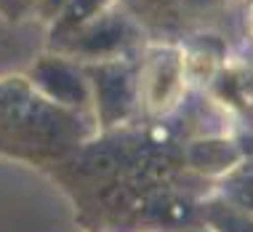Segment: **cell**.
I'll use <instances>...</instances> for the list:
<instances>
[{"mask_svg":"<svg viewBox=\"0 0 253 232\" xmlns=\"http://www.w3.org/2000/svg\"><path fill=\"white\" fill-rule=\"evenodd\" d=\"M144 91H147L152 110L157 112L170 110V104L181 93V64L173 61L170 56H163V59L152 61V64H147Z\"/></svg>","mask_w":253,"mask_h":232,"instance_id":"obj_1","label":"cell"},{"mask_svg":"<svg viewBox=\"0 0 253 232\" xmlns=\"http://www.w3.org/2000/svg\"><path fill=\"white\" fill-rule=\"evenodd\" d=\"M245 24H248V32H251V38H253V5L248 8V16H245Z\"/></svg>","mask_w":253,"mask_h":232,"instance_id":"obj_2","label":"cell"}]
</instances>
